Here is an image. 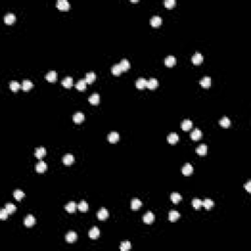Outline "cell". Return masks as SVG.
Listing matches in <instances>:
<instances>
[{"label":"cell","instance_id":"4dcf8cb0","mask_svg":"<svg viewBox=\"0 0 251 251\" xmlns=\"http://www.w3.org/2000/svg\"><path fill=\"white\" fill-rule=\"evenodd\" d=\"M182 199H183V196L180 193H178V192H173V193L171 194V200H172V202L175 204L179 203Z\"/></svg>","mask_w":251,"mask_h":251},{"label":"cell","instance_id":"f6af8a7d","mask_svg":"<svg viewBox=\"0 0 251 251\" xmlns=\"http://www.w3.org/2000/svg\"><path fill=\"white\" fill-rule=\"evenodd\" d=\"M8 215H9V213H8L6 208L0 210V219H1V220H6L8 218Z\"/></svg>","mask_w":251,"mask_h":251},{"label":"cell","instance_id":"277c9868","mask_svg":"<svg viewBox=\"0 0 251 251\" xmlns=\"http://www.w3.org/2000/svg\"><path fill=\"white\" fill-rule=\"evenodd\" d=\"M57 77H58V75H57L56 72H55V71H50L49 73L46 74L45 78H46V81H49V83H55V81H57Z\"/></svg>","mask_w":251,"mask_h":251},{"label":"cell","instance_id":"836d02e7","mask_svg":"<svg viewBox=\"0 0 251 251\" xmlns=\"http://www.w3.org/2000/svg\"><path fill=\"white\" fill-rule=\"evenodd\" d=\"M76 88L80 91H83L84 89L86 88V81L84 80H81V81H78L77 83H76Z\"/></svg>","mask_w":251,"mask_h":251},{"label":"cell","instance_id":"f35d334b","mask_svg":"<svg viewBox=\"0 0 251 251\" xmlns=\"http://www.w3.org/2000/svg\"><path fill=\"white\" fill-rule=\"evenodd\" d=\"M78 209L80 210L81 212H86L87 210H88V204H87L86 201L83 200L80 204H78Z\"/></svg>","mask_w":251,"mask_h":251},{"label":"cell","instance_id":"7402d4cb","mask_svg":"<svg viewBox=\"0 0 251 251\" xmlns=\"http://www.w3.org/2000/svg\"><path fill=\"white\" fill-rule=\"evenodd\" d=\"M142 206V203L141 201L138 199V198H133V199L132 200V202H130V208H132L133 210H138L140 207Z\"/></svg>","mask_w":251,"mask_h":251},{"label":"cell","instance_id":"6da1fadb","mask_svg":"<svg viewBox=\"0 0 251 251\" xmlns=\"http://www.w3.org/2000/svg\"><path fill=\"white\" fill-rule=\"evenodd\" d=\"M56 6L60 11H68L70 9V4L67 0H58Z\"/></svg>","mask_w":251,"mask_h":251},{"label":"cell","instance_id":"1f68e13d","mask_svg":"<svg viewBox=\"0 0 251 251\" xmlns=\"http://www.w3.org/2000/svg\"><path fill=\"white\" fill-rule=\"evenodd\" d=\"M65 209L67 212L69 213H74L76 211V209H77V205H76V203L74 202V201H71V202H69L67 205L65 206Z\"/></svg>","mask_w":251,"mask_h":251},{"label":"cell","instance_id":"9a60e30c","mask_svg":"<svg viewBox=\"0 0 251 251\" xmlns=\"http://www.w3.org/2000/svg\"><path fill=\"white\" fill-rule=\"evenodd\" d=\"M211 83H212V81L210 77H204L202 80L200 81V84L203 88H209V87L211 86Z\"/></svg>","mask_w":251,"mask_h":251},{"label":"cell","instance_id":"83f0119b","mask_svg":"<svg viewBox=\"0 0 251 251\" xmlns=\"http://www.w3.org/2000/svg\"><path fill=\"white\" fill-rule=\"evenodd\" d=\"M119 65H120V67H121L122 72H127L128 70L130 69V62H129V61H128L127 59H123V60L121 61V63L119 64Z\"/></svg>","mask_w":251,"mask_h":251},{"label":"cell","instance_id":"cb8c5ba5","mask_svg":"<svg viewBox=\"0 0 251 251\" xmlns=\"http://www.w3.org/2000/svg\"><path fill=\"white\" fill-rule=\"evenodd\" d=\"M119 138H120L119 133L116 132H113L108 135V140H109L110 143H116L119 140Z\"/></svg>","mask_w":251,"mask_h":251},{"label":"cell","instance_id":"ac0fdd59","mask_svg":"<svg viewBox=\"0 0 251 251\" xmlns=\"http://www.w3.org/2000/svg\"><path fill=\"white\" fill-rule=\"evenodd\" d=\"M164 63H165V65L167 66V67L171 68V67H173V66L176 65L177 59H176V57H174V56H168V57L165 59Z\"/></svg>","mask_w":251,"mask_h":251},{"label":"cell","instance_id":"d6a6232c","mask_svg":"<svg viewBox=\"0 0 251 251\" xmlns=\"http://www.w3.org/2000/svg\"><path fill=\"white\" fill-rule=\"evenodd\" d=\"M180 215L179 212L173 210V211H170V213H169V220L171 222H176L178 219L180 218Z\"/></svg>","mask_w":251,"mask_h":251},{"label":"cell","instance_id":"ba28073f","mask_svg":"<svg viewBox=\"0 0 251 251\" xmlns=\"http://www.w3.org/2000/svg\"><path fill=\"white\" fill-rule=\"evenodd\" d=\"M154 219H155V216H154L152 212H147L146 214L143 216V222L147 225L152 224L154 222Z\"/></svg>","mask_w":251,"mask_h":251},{"label":"cell","instance_id":"ab89813d","mask_svg":"<svg viewBox=\"0 0 251 251\" xmlns=\"http://www.w3.org/2000/svg\"><path fill=\"white\" fill-rule=\"evenodd\" d=\"M130 247H132V245H130V241H123L121 245H120V249H121L122 251H127L130 249Z\"/></svg>","mask_w":251,"mask_h":251},{"label":"cell","instance_id":"5b68a950","mask_svg":"<svg viewBox=\"0 0 251 251\" xmlns=\"http://www.w3.org/2000/svg\"><path fill=\"white\" fill-rule=\"evenodd\" d=\"M108 217H109V213H108L106 208H101L97 212V218L99 219V220L104 221V220H106Z\"/></svg>","mask_w":251,"mask_h":251},{"label":"cell","instance_id":"44dd1931","mask_svg":"<svg viewBox=\"0 0 251 251\" xmlns=\"http://www.w3.org/2000/svg\"><path fill=\"white\" fill-rule=\"evenodd\" d=\"M96 80V75L94 74V73H87V74L86 75V77H84V81H86V83L88 84H91L92 83H94Z\"/></svg>","mask_w":251,"mask_h":251},{"label":"cell","instance_id":"4fadbf2b","mask_svg":"<svg viewBox=\"0 0 251 251\" xmlns=\"http://www.w3.org/2000/svg\"><path fill=\"white\" fill-rule=\"evenodd\" d=\"M162 24V19L159 16H154L150 20V25L154 28H158Z\"/></svg>","mask_w":251,"mask_h":251},{"label":"cell","instance_id":"74e56055","mask_svg":"<svg viewBox=\"0 0 251 251\" xmlns=\"http://www.w3.org/2000/svg\"><path fill=\"white\" fill-rule=\"evenodd\" d=\"M20 87H22L21 86V84H20L18 81H11V83H10V89L12 90L13 92H17L18 91V90L20 89Z\"/></svg>","mask_w":251,"mask_h":251},{"label":"cell","instance_id":"f546056e","mask_svg":"<svg viewBox=\"0 0 251 251\" xmlns=\"http://www.w3.org/2000/svg\"><path fill=\"white\" fill-rule=\"evenodd\" d=\"M33 86H34L33 83H31V81H28V80L24 81H23V83H22V88H23L24 91H29L30 89L33 88Z\"/></svg>","mask_w":251,"mask_h":251},{"label":"cell","instance_id":"d4e9b609","mask_svg":"<svg viewBox=\"0 0 251 251\" xmlns=\"http://www.w3.org/2000/svg\"><path fill=\"white\" fill-rule=\"evenodd\" d=\"M73 78L72 77H66L64 80L62 81V86L65 87V88H71L73 86Z\"/></svg>","mask_w":251,"mask_h":251},{"label":"cell","instance_id":"d6986e66","mask_svg":"<svg viewBox=\"0 0 251 251\" xmlns=\"http://www.w3.org/2000/svg\"><path fill=\"white\" fill-rule=\"evenodd\" d=\"M158 86H159V83H158V81H157L156 78H150V80L147 81L146 87H147V88L151 89V90H153V89L157 88Z\"/></svg>","mask_w":251,"mask_h":251},{"label":"cell","instance_id":"60d3db41","mask_svg":"<svg viewBox=\"0 0 251 251\" xmlns=\"http://www.w3.org/2000/svg\"><path fill=\"white\" fill-rule=\"evenodd\" d=\"M164 5L167 9H173L176 6V0H165Z\"/></svg>","mask_w":251,"mask_h":251},{"label":"cell","instance_id":"8fae6325","mask_svg":"<svg viewBox=\"0 0 251 251\" xmlns=\"http://www.w3.org/2000/svg\"><path fill=\"white\" fill-rule=\"evenodd\" d=\"M16 21V16L12 13H8L4 17V22L6 25H12Z\"/></svg>","mask_w":251,"mask_h":251},{"label":"cell","instance_id":"603a6c76","mask_svg":"<svg viewBox=\"0 0 251 251\" xmlns=\"http://www.w3.org/2000/svg\"><path fill=\"white\" fill-rule=\"evenodd\" d=\"M77 238H78V235L75 232H69L66 235V240L68 241L69 243H73V242H75L76 240H77Z\"/></svg>","mask_w":251,"mask_h":251},{"label":"cell","instance_id":"bcb514c9","mask_svg":"<svg viewBox=\"0 0 251 251\" xmlns=\"http://www.w3.org/2000/svg\"><path fill=\"white\" fill-rule=\"evenodd\" d=\"M245 189H246L248 192H251V182L250 180L246 183V185H245Z\"/></svg>","mask_w":251,"mask_h":251},{"label":"cell","instance_id":"7a4b0ae2","mask_svg":"<svg viewBox=\"0 0 251 251\" xmlns=\"http://www.w3.org/2000/svg\"><path fill=\"white\" fill-rule=\"evenodd\" d=\"M183 176H190V175L193 173V168H192V166L189 164V163H186V164H185V166L183 167Z\"/></svg>","mask_w":251,"mask_h":251},{"label":"cell","instance_id":"7bdbcfd3","mask_svg":"<svg viewBox=\"0 0 251 251\" xmlns=\"http://www.w3.org/2000/svg\"><path fill=\"white\" fill-rule=\"evenodd\" d=\"M192 206H193L194 209L199 210L201 208V206H202V201L198 199V198H195V199L192 200Z\"/></svg>","mask_w":251,"mask_h":251},{"label":"cell","instance_id":"3957f363","mask_svg":"<svg viewBox=\"0 0 251 251\" xmlns=\"http://www.w3.org/2000/svg\"><path fill=\"white\" fill-rule=\"evenodd\" d=\"M191 61H192V63H193L194 65L198 66V65H200V64L203 62V56L199 53V52H196V53H195L193 56H192Z\"/></svg>","mask_w":251,"mask_h":251},{"label":"cell","instance_id":"8d00e7d4","mask_svg":"<svg viewBox=\"0 0 251 251\" xmlns=\"http://www.w3.org/2000/svg\"><path fill=\"white\" fill-rule=\"evenodd\" d=\"M24 197H25V193H24V192H23L22 190H20V189H17V190L14 191V198H15L16 200L21 201Z\"/></svg>","mask_w":251,"mask_h":251},{"label":"cell","instance_id":"b9f144b4","mask_svg":"<svg viewBox=\"0 0 251 251\" xmlns=\"http://www.w3.org/2000/svg\"><path fill=\"white\" fill-rule=\"evenodd\" d=\"M111 72L114 76H120L122 74V70H121V67L120 65H114L111 69Z\"/></svg>","mask_w":251,"mask_h":251},{"label":"cell","instance_id":"4316f807","mask_svg":"<svg viewBox=\"0 0 251 251\" xmlns=\"http://www.w3.org/2000/svg\"><path fill=\"white\" fill-rule=\"evenodd\" d=\"M196 153L200 156H205L207 154V145L206 144H200L196 148Z\"/></svg>","mask_w":251,"mask_h":251},{"label":"cell","instance_id":"7c38bea8","mask_svg":"<svg viewBox=\"0 0 251 251\" xmlns=\"http://www.w3.org/2000/svg\"><path fill=\"white\" fill-rule=\"evenodd\" d=\"M88 235L91 239H96L99 237V235H100V230H98V227H93L92 229L89 230Z\"/></svg>","mask_w":251,"mask_h":251},{"label":"cell","instance_id":"484cf974","mask_svg":"<svg viewBox=\"0 0 251 251\" xmlns=\"http://www.w3.org/2000/svg\"><path fill=\"white\" fill-rule=\"evenodd\" d=\"M99 101H100V97H99L98 93H93V94L88 98V102L91 105H98Z\"/></svg>","mask_w":251,"mask_h":251},{"label":"cell","instance_id":"52a82bcc","mask_svg":"<svg viewBox=\"0 0 251 251\" xmlns=\"http://www.w3.org/2000/svg\"><path fill=\"white\" fill-rule=\"evenodd\" d=\"M24 224H25L26 227H33L34 224H36V219H34V217L33 215H28L27 217H26L25 220H24Z\"/></svg>","mask_w":251,"mask_h":251},{"label":"cell","instance_id":"ffe728a7","mask_svg":"<svg viewBox=\"0 0 251 251\" xmlns=\"http://www.w3.org/2000/svg\"><path fill=\"white\" fill-rule=\"evenodd\" d=\"M167 140L170 144H176L177 142L179 141V135H178L176 133H172L168 135Z\"/></svg>","mask_w":251,"mask_h":251},{"label":"cell","instance_id":"5bb4252c","mask_svg":"<svg viewBox=\"0 0 251 251\" xmlns=\"http://www.w3.org/2000/svg\"><path fill=\"white\" fill-rule=\"evenodd\" d=\"M34 155L37 159H42L46 155V150L44 147H37L34 152Z\"/></svg>","mask_w":251,"mask_h":251},{"label":"cell","instance_id":"ee69618b","mask_svg":"<svg viewBox=\"0 0 251 251\" xmlns=\"http://www.w3.org/2000/svg\"><path fill=\"white\" fill-rule=\"evenodd\" d=\"M5 208H6V210L8 211L9 214H12V213H14L17 210L16 206L12 203H7L6 205H5Z\"/></svg>","mask_w":251,"mask_h":251},{"label":"cell","instance_id":"d590c367","mask_svg":"<svg viewBox=\"0 0 251 251\" xmlns=\"http://www.w3.org/2000/svg\"><path fill=\"white\" fill-rule=\"evenodd\" d=\"M219 123H220L221 127H223V128H229L230 126V120L227 118V117H223Z\"/></svg>","mask_w":251,"mask_h":251},{"label":"cell","instance_id":"8992f818","mask_svg":"<svg viewBox=\"0 0 251 251\" xmlns=\"http://www.w3.org/2000/svg\"><path fill=\"white\" fill-rule=\"evenodd\" d=\"M46 169H47V165H46V163L44 161H39L36 165V170L37 173H39V174L44 173L46 171Z\"/></svg>","mask_w":251,"mask_h":251},{"label":"cell","instance_id":"9c48e42d","mask_svg":"<svg viewBox=\"0 0 251 251\" xmlns=\"http://www.w3.org/2000/svg\"><path fill=\"white\" fill-rule=\"evenodd\" d=\"M201 138H202V132H201L199 129H195L193 132L190 133V138L194 141L199 140Z\"/></svg>","mask_w":251,"mask_h":251},{"label":"cell","instance_id":"2e32d148","mask_svg":"<svg viewBox=\"0 0 251 251\" xmlns=\"http://www.w3.org/2000/svg\"><path fill=\"white\" fill-rule=\"evenodd\" d=\"M73 121H74L76 124H81L84 121V115L81 112H78L76 113L74 116H73Z\"/></svg>","mask_w":251,"mask_h":251},{"label":"cell","instance_id":"30bf717a","mask_svg":"<svg viewBox=\"0 0 251 251\" xmlns=\"http://www.w3.org/2000/svg\"><path fill=\"white\" fill-rule=\"evenodd\" d=\"M62 161H63V163L66 166H71L73 163H74L75 158H74V156H73L72 154H66V155L63 157Z\"/></svg>","mask_w":251,"mask_h":251},{"label":"cell","instance_id":"f1b7e54d","mask_svg":"<svg viewBox=\"0 0 251 251\" xmlns=\"http://www.w3.org/2000/svg\"><path fill=\"white\" fill-rule=\"evenodd\" d=\"M192 128V122L190 121V120H185L183 123H182V129L183 130H185V132H188V130H189Z\"/></svg>","mask_w":251,"mask_h":251},{"label":"cell","instance_id":"e0dca14e","mask_svg":"<svg viewBox=\"0 0 251 251\" xmlns=\"http://www.w3.org/2000/svg\"><path fill=\"white\" fill-rule=\"evenodd\" d=\"M146 86H147V81L144 80L143 78H139L135 83L136 88H138V89H144L145 87H146Z\"/></svg>","mask_w":251,"mask_h":251},{"label":"cell","instance_id":"e575fe53","mask_svg":"<svg viewBox=\"0 0 251 251\" xmlns=\"http://www.w3.org/2000/svg\"><path fill=\"white\" fill-rule=\"evenodd\" d=\"M202 206H204V208H205L206 210H210L213 206H214V201L209 199V198H207V199L202 201Z\"/></svg>","mask_w":251,"mask_h":251}]
</instances>
